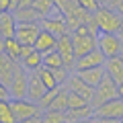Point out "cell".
Wrapping results in <instances>:
<instances>
[{
	"label": "cell",
	"mask_w": 123,
	"mask_h": 123,
	"mask_svg": "<svg viewBox=\"0 0 123 123\" xmlns=\"http://www.w3.org/2000/svg\"><path fill=\"white\" fill-rule=\"evenodd\" d=\"M92 21L98 27V31H105V33H119L121 31V14L109 6H101L98 10H94Z\"/></svg>",
	"instance_id": "obj_1"
},
{
	"label": "cell",
	"mask_w": 123,
	"mask_h": 123,
	"mask_svg": "<svg viewBox=\"0 0 123 123\" xmlns=\"http://www.w3.org/2000/svg\"><path fill=\"white\" fill-rule=\"evenodd\" d=\"M94 119L101 121H123V98H111L103 105L94 107Z\"/></svg>",
	"instance_id": "obj_2"
},
{
	"label": "cell",
	"mask_w": 123,
	"mask_h": 123,
	"mask_svg": "<svg viewBox=\"0 0 123 123\" xmlns=\"http://www.w3.org/2000/svg\"><path fill=\"white\" fill-rule=\"evenodd\" d=\"M10 98H27V90H29V70L23 68L21 64H17L14 74L8 82Z\"/></svg>",
	"instance_id": "obj_3"
},
{
	"label": "cell",
	"mask_w": 123,
	"mask_h": 123,
	"mask_svg": "<svg viewBox=\"0 0 123 123\" xmlns=\"http://www.w3.org/2000/svg\"><path fill=\"white\" fill-rule=\"evenodd\" d=\"M117 97H119L117 82H115L109 74H105V76H103V80L94 86V98H92V105L98 107V105L111 101V98H117Z\"/></svg>",
	"instance_id": "obj_4"
},
{
	"label": "cell",
	"mask_w": 123,
	"mask_h": 123,
	"mask_svg": "<svg viewBox=\"0 0 123 123\" xmlns=\"http://www.w3.org/2000/svg\"><path fill=\"white\" fill-rule=\"evenodd\" d=\"M10 105H12L17 121H31L35 115H39L43 111L39 107V103L31 101V98H10Z\"/></svg>",
	"instance_id": "obj_5"
},
{
	"label": "cell",
	"mask_w": 123,
	"mask_h": 123,
	"mask_svg": "<svg viewBox=\"0 0 123 123\" xmlns=\"http://www.w3.org/2000/svg\"><path fill=\"white\" fill-rule=\"evenodd\" d=\"M97 47L105 53V57H115V55H121V41H119L117 33H105V31H98L97 35Z\"/></svg>",
	"instance_id": "obj_6"
},
{
	"label": "cell",
	"mask_w": 123,
	"mask_h": 123,
	"mask_svg": "<svg viewBox=\"0 0 123 123\" xmlns=\"http://www.w3.org/2000/svg\"><path fill=\"white\" fill-rule=\"evenodd\" d=\"M39 31H41V23H18L14 37L21 45H35Z\"/></svg>",
	"instance_id": "obj_7"
},
{
	"label": "cell",
	"mask_w": 123,
	"mask_h": 123,
	"mask_svg": "<svg viewBox=\"0 0 123 123\" xmlns=\"http://www.w3.org/2000/svg\"><path fill=\"white\" fill-rule=\"evenodd\" d=\"M57 51H60V55L64 57V64H66V68L74 72L76 51H74V43H72V33H64V35L57 39Z\"/></svg>",
	"instance_id": "obj_8"
},
{
	"label": "cell",
	"mask_w": 123,
	"mask_h": 123,
	"mask_svg": "<svg viewBox=\"0 0 123 123\" xmlns=\"http://www.w3.org/2000/svg\"><path fill=\"white\" fill-rule=\"evenodd\" d=\"M105 60H107L105 53L97 47V49H92V51L84 53V55L76 57V62H74V72L86 70V68H94V66H105Z\"/></svg>",
	"instance_id": "obj_9"
},
{
	"label": "cell",
	"mask_w": 123,
	"mask_h": 123,
	"mask_svg": "<svg viewBox=\"0 0 123 123\" xmlns=\"http://www.w3.org/2000/svg\"><path fill=\"white\" fill-rule=\"evenodd\" d=\"M66 86H68V90H74L80 97H84L88 103H92V98H94V86H90L86 80H82L76 72L70 74V78L66 80Z\"/></svg>",
	"instance_id": "obj_10"
},
{
	"label": "cell",
	"mask_w": 123,
	"mask_h": 123,
	"mask_svg": "<svg viewBox=\"0 0 123 123\" xmlns=\"http://www.w3.org/2000/svg\"><path fill=\"white\" fill-rule=\"evenodd\" d=\"M41 27L51 31L53 35H57V37H62L64 33H70L66 14H49V17H43L41 18Z\"/></svg>",
	"instance_id": "obj_11"
},
{
	"label": "cell",
	"mask_w": 123,
	"mask_h": 123,
	"mask_svg": "<svg viewBox=\"0 0 123 123\" xmlns=\"http://www.w3.org/2000/svg\"><path fill=\"white\" fill-rule=\"evenodd\" d=\"M57 39H60L57 35H53L51 31H47V29L41 27V31H39V35H37L35 45H33V47H35L37 51H41V53L53 51V49H57Z\"/></svg>",
	"instance_id": "obj_12"
},
{
	"label": "cell",
	"mask_w": 123,
	"mask_h": 123,
	"mask_svg": "<svg viewBox=\"0 0 123 123\" xmlns=\"http://www.w3.org/2000/svg\"><path fill=\"white\" fill-rule=\"evenodd\" d=\"M45 90H47V86L43 84V80H41L39 72H37V70L29 72V90H27V98L39 103L41 97L45 94Z\"/></svg>",
	"instance_id": "obj_13"
},
{
	"label": "cell",
	"mask_w": 123,
	"mask_h": 123,
	"mask_svg": "<svg viewBox=\"0 0 123 123\" xmlns=\"http://www.w3.org/2000/svg\"><path fill=\"white\" fill-rule=\"evenodd\" d=\"M17 17H14L12 10H2L0 12V31H2V39H8V37H14L17 33Z\"/></svg>",
	"instance_id": "obj_14"
},
{
	"label": "cell",
	"mask_w": 123,
	"mask_h": 123,
	"mask_svg": "<svg viewBox=\"0 0 123 123\" xmlns=\"http://www.w3.org/2000/svg\"><path fill=\"white\" fill-rule=\"evenodd\" d=\"M105 72L115 80L117 84L123 82V57L115 55V57H107L105 60Z\"/></svg>",
	"instance_id": "obj_15"
},
{
	"label": "cell",
	"mask_w": 123,
	"mask_h": 123,
	"mask_svg": "<svg viewBox=\"0 0 123 123\" xmlns=\"http://www.w3.org/2000/svg\"><path fill=\"white\" fill-rule=\"evenodd\" d=\"M66 117H68V121H88V119H94V105L88 103V105L76 107V109H68Z\"/></svg>",
	"instance_id": "obj_16"
},
{
	"label": "cell",
	"mask_w": 123,
	"mask_h": 123,
	"mask_svg": "<svg viewBox=\"0 0 123 123\" xmlns=\"http://www.w3.org/2000/svg\"><path fill=\"white\" fill-rule=\"evenodd\" d=\"M14 68H17V60L8 55V53H0V80L8 86L10 78L14 74Z\"/></svg>",
	"instance_id": "obj_17"
},
{
	"label": "cell",
	"mask_w": 123,
	"mask_h": 123,
	"mask_svg": "<svg viewBox=\"0 0 123 123\" xmlns=\"http://www.w3.org/2000/svg\"><path fill=\"white\" fill-rule=\"evenodd\" d=\"M76 74H78L82 80H86L90 86H97L107 72H105V66H94V68H86V70H78Z\"/></svg>",
	"instance_id": "obj_18"
},
{
	"label": "cell",
	"mask_w": 123,
	"mask_h": 123,
	"mask_svg": "<svg viewBox=\"0 0 123 123\" xmlns=\"http://www.w3.org/2000/svg\"><path fill=\"white\" fill-rule=\"evenodd\" d=\"M12 12H14V17H17L18 23H41V14L33 6H18Z\"/></svg>",
	"instance_id": "obj_19"
},
{
	"label": "cell",
	"mask_w": 123,
	"mask_h": 123,
	"mask_svg": "<svg viewBox=\"0 0 123 123\" xmlns=\"http://www.w3.org/2000/svg\"><path fill=\"white\" fill-rule=\"evenodd\" d=\"M21 66H23V68H27L29 72L39 70V68L43 66V53L37 51V49H33V51H31L27 57H23V60H21Z\"/></svg>",
	"instance_id": "obj_20"
},
{
	"label": "cell",
	"mask_w": 123,
	"mask_h": 123,
	"mask_svg": "<svg viewBox=\"0 0 123 123\" xmlns=\"http://www.w3.org/2000/svg\"><path fill=\"white\" fill-rule=\"evenodd\" d=\"M43 66L55 70V68H62V66H66V64H64V57L60 55V51H57V49H53V51L43 53Z\"/></svg>",
	"instance_id": "obj_21"
},
{
	"label": "cell",
	"mask_w": 123,
	"mask_h": 123,
	"mask_svg": "<svg viewBox=\"0 0 123 123\" xmlns=\"http://www.w3.org/2000/svg\"><path fill=\"white\" fill-rule=\"evenodd\" d=\"M17 117H14L12 105H10V98L6 101H0V123H14Z\"/></svg>",
	"instance_id": "obj_22"
},
{
	"label": "cell",
	"mask_w": 123,
	"mask_h": 123,
	"mask_svg": "<svg viewBox=\"0 0 123 123\" xmlns=\"http://www.w3.org/2000/svg\"><path fill=\"white\" fill-rule=\"evenodd\" d=\"M43 121L45 123H64V121H68V117H66V111L43 109Z\"/></svg>",
	"instance_id": "obj_23"
},
{
	"label": "cell",
	"mask_w": 123,
	"mask_h": 123,
	"mask_svg": "<svg viewBox=\"0 0 123 123\" xmlns=\"http://www.w3.org/2000/svg\"><path fill=\"white\" fill-rule=\"evenodd\" d=\"M6 43V53H8L12 60H21V43L17 41V37H8V39H4Z\"/></svg>",
	"instance_id": "obj_24"
},
{
	"label": "cell",
	"mask_w": 123,
	"mask_h": 123,
	"mask_svg": "<svg viewBox=\"0 0 123 123\" xmlns=\"http://www.w3.org/2000/svg\"><path fill=\"white\" fill-rule=\"evenodd\" d=\"M53 6H55V0H35V2H33V8L41 14V18L47 17L53 10Z\"/></svg>",
	"instance_id": "obj_25"
},
{
	"label": "cell",
	"mask_w": 123,
	"mask_h": 123,
	"mask_svg": "<svg viewBox=\"0 0 123 123\" xmlns=\"http://www.w3.org/2000/svg\"><path fill=\"white\" fill-rule=\"evenodd\" d=\"M37 72H39L41 80H43V84H45L47 88L57 86V80H55V76H53V70H51V68H47V66H41Z\"/></svg>",
	"instance_id": "obj_26"
},
{
	"label": "cell",
	"mask_w": 123,
	"mask_h": 123,
	"mask_svg": "<svg viewBox=\"0 0 123 123\" xmlns=\"http://www.w3.org/2000/svg\"><path fill=\"white\" fill-rule=\"evenodd\" d=\"M82 105H88L86 98L80 97L74 90H68V109H76V107H82Z\"/></svg>",
	"instance_id": "obj_27"
},
{
	"label": "cell",
	"mask_w": 123,
	"mask_h": 123,
	"mask_svg": "<svg viewBox=\"0 0 123 123\" xmlns=\"http://www.w3.org/2000/svg\"><path fill=\"white\" fill-rule=\"evenodd\" d=\"M76 2H78L84 10H88V12H94V10L101 8V2H98V0H76Z\"/></svg>",
	"instance_id": "obj_28"
},
{
	"label": "cell",
	"mask_w": 123,
	"mask_h": 123,
	"mask_svg": "<svg viewBox=\"0 0 123 123\" xmlns=\"http://www.w3.org/2000/svg\"><path fill=\"white\" fill-rule=\"evenodd\" d=\"M101 6H109V8L117 10L119 14H123V0H98Z\"/></svg>",
	"instance_id": "obj_29"
},
{
	"label": "cell",
	"mask_w": 123,
	"mask_h": 123,
	"mask_svg": "<svg viewBox=\"0 0 123 123\" xmlns=\"http://www.w3.org/2000/svg\"><path fill=\"white\" fill-rule=\"evenodd\" d=\"M6 98H10V90H8V86L0 80V101H6Z\"/></svg>",
	"instance_id": "obj_30"
},
{
	"label": "cell",
	"mask_w": 123,
	"mask_h": 123,
	"mask_svg": "<svg viewBox=\"0 0 123 123\" xmlns=\"http://www.w3.org/2000/svg\"><path fill=\"white\" fill-rule=\"evenodd\" d=\"M33 49H35L33 45H21V60H23V57H27ZM21 60H18V62H21Z\"/></svg>",
	"instance_id": "obj_31"
},
{
	"label": "cell",
	"mask_w": 123,
	"mask_h": 123,
	"mask_svg": "<svg viewBox=\"0 0 123 123\" xmlns=\"http://www.w3.org/2000/svg\"><path fill=\"white\" fill-rule=\"evenodd\" d=\"M2 10H10V0H0V12Z\"/></svg>",
	"instance_id": "obj_32"
},
{
	"label": "cell",
	"mask_w": 123,
	"mask_h": 123,
	"mask_svg": "<svg viewBox=\"0 0 123 123\" xmlns=\"http://www.w3.org/2000/svg\"><path fill=\"white\" fill-rule=\"evenodd\" d=\"M18 4H21V0H10V10H17Z\"/></svg>",
	"instance_id": "obj_33"
},
{
	"label": "cell",
	"mask_w": 123,
	"mask_h": 123,
	"mask_svg": "<svg viewBox=\"0 0 123 123\" xmlns=\"http://www.w3.org/2000/svg\"><path fill=\"white\" fill-rule=\"evenodd\" d=\"M33 2H35V0H21L18 6H33Z\"/></svg>",
	"instance_id": "obj_34"
},
{
	"label": "cell",
	"mask_w": 123,
	"mask_h": 123,
	"mask_svg": "<svg viewBox=\"0 0 123 123\" xmlns=\"http://www.w3.org/2000/svg\"><path fill=\"white\" fill-rule=\"evenodd\" d=\"M0 53H6V43H4V39H0Z\"/></svg>",
	"instance_id": "obj_35"
},
{
	"label": "cell",
	"mask_w": 123,
	"mask_h": 123,
	"mask_svg": "<svg viewBox=\"0 0 123 123\" xmlns=\"http://www.w3.org/2000/svg\"><path fill=\"white\" fill-rule=\"evenodd\" d=\"M117 88H119V97L123 98V82H121V84H117Z\"/></svg>",
	"instance_id": "obj_36"
},
{
	"label": "cell",
	"mask_w": 123,
	"mask_h": 123,
	"mask_svg": "<svg viewBox=\"0 0 123 123\" xmlns=\"http://www.w3.org/2000/svg\"><path fill=\"white\" fill-rule=\"evenodd\" d=\"M117 35H119V41H121V45H123V31H119Z\"/></svg>",
	"instance_id": "obj_37"
},
{
	"label": "cell",
	"mask_w": 123,
	"mask_h": 123,
	"mask_svg": "<svg viewBox=\"0 0 123 123\" xmlns=\"http://www.w3.org/2000/svg\"><path fill=\"white\" fill-rule=\"evenodd\" d=\"M121 31H123V14H121Z\"/></svg>",
	"instance_id": "obj_38"
},
{
	"label": "cell",
	"mask_w": 123,
	"mask_h": 123,
	"mask_svg": "<svg viewBox=\"0 0 123 123\" xmlns=\"http://www.w3.org/2000/svg\"><path fill=\"white\" fill-rule=\"evenodd\" d=\"M0 39H2V31H0Z\"/></svg>",
	"instance_id": "obj_39"
},
{
	"label": "cell",
	"mask_w": 123,
	"mask_h": 123,
	"mask_svg": "<svg viewBox=\"0 0 123 123\" xmlns=\"http://www.w3.org/2000/svg\"><path fill=\"white\" fill-rule=\"evenodd\" d=\"M121 57H123V49H121Z\"/></svg>",
	"instance_id": "obj_40"
}]
</instances>
